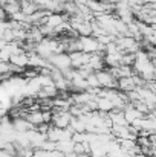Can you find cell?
Returning a JSON list of instances; mask_svg holds the SVG:
<instances>
[{
	"label": "cell",
	"instance_id": "cell-1",
	"mask_svg": "<svg viewBox=\"0 0 156 157\" xmlns=\"http://www.w3.org/2000/svg\"><path fill=\"white\" fill-rule=\"evenodd\" d=\"M72 114L70 111H55L54 110V116H52V127H57V128H69L70 127V122H72Z\"/></svg>",
	"mask_w": 156,
	"mask_h": 157
},
{
	"label": "cell",
	"instance_id": "cell-2",
	"mask_svg": "<svg viewBox=\"0 0 156 157\" xmlns=\"http://www.w3.org/2000/svg\"><path fill=\"white\" fill-rule=\"evenodd\" d=\"M49 61H51V64L55 69L61 70L63 73L72 69V61H70V55L69 53H57V55L52 56Z\"/></svg>",
	"mask_w": 156,
	"mask_h": 157
},
{
	"label": "cell",
	"instance_id": "cell-3",
	"mask_svg": "<svg viewBox=\"0 0 156 157\" xmlns=\"http://www.w3.org/2000/svg\"><path fill=\"white\" fill-rule=\"evenodd\" d=\"M12 127H14V131H17V133H28V131L35 128L26 117H14L12 119Z\"/></svg>",
	"mask_w": 156,
	"mask_h": 157
},
{
	"label": "cell",
	"instance_id": "cell-4",
	"mask_svg": "<svg viewBox=\"0 0 156 157\" xmlns=\"http://www.w3.org/2000/svg\"><path fill=\"white\" fill-rule=\"evenodd\" d=\"M124 116H126V119H127V122H129L130 125H132L135 121L146 117V114H142L139 110H136V108L133 107V104H132V102L126 105V108H124Z\"/></svg>",
	"mask_w": 156,
	"mask_h": 157
},
{
	"label": "cell",
	"instance_id": "cell-5",
	"mask_svg": "<svg viewBox=\"0 0 156 157\" xmlns=\"http://www.w3.org/2000/svg\"><path fill=\"white\" fill-rule=\"evenodd\" d=\"M136 89H138V86H136L133 76L132 78H121V79H118V90L119 92L129 93V92H133Z\"/></svg>",
	"mask_w": 156,
	"mask_h": 157
},
{
	"label": "cell",
	"instance_id": "cell-6",
	"mask_svg": "<svg viewBox=\"0 0 156 157\" xmlns=\"http://www.w3.org/2000/svg\"><path fill=\"white\" fill-rule=\"evenodd\" d=\"M9 63H11V64H14V66H18V67L25 69L26 66H29V53L25 52V51H23V52H20V53H15V55H12V56H11Z\"/></svg>",
	"mask_w": 156,
	"mask_h": 157
},
{
	"label": "cell",
	"instance_id": "cell-7",
	"mask_svg": "<svg viewBox=\"0 0 156 157\" xmlns=\"http://www.w3.org/2000/svg\"><path fill=\"white\" fill-rule=\"evenodd\" d=\"M26 119H28L35 128H37L38 125L45 124V117H43V111H42V110H28Z\"/></svg>",
	"mask_w": 156,
	"mask_h": 157
},
{
	"label": "cell",
	"instance_id": "cell-8",
	"mask_svg": "<svg viewBox=\"0 0 156 157\" xmlns=\"http://www.w3.org/2000/svg\"><path fill=\"white\" fill-rule=\"evenodd\" d=\"M104 64H106V61H104V55L103 53H92V55H90L89 66L92 67V70H94V72H100V70H103Z\"/></svg>",
	"mask_w": 156,
	"mask_h": 157
},
{
	"label": "cell",
	"instance_id": "cell-9",
	"mask_svg": "<svg viewBox=\"0 0 156 157\" xmlns=\"http://www.w3.org/2000/svg\"><path fill=\"white\" fill-rule=\"evenodd\" d=\"M86 125L87 122L81 117H72V122H70V127L75 133H86Z\"/></svg>",
	"mask_w": 156,
	"mask_h": 157
},
{
	"label": "cell",
	"instance_id": "cell-10",
	"mask_svg": "<svg viewBox=\"0 0 156 157\" xmlns=\"http://www.w3.org/2000/svg\"><path fill=\"white\" fill-rule=\"evenodd\" d=\"M74 148H75V142H74L72 139H69V140H63V142H58V144H57V150L61 151L63 154L74 153Z\"/></svg>",
	"mask_w": 156,
	"mask_h": 157
},
{
	"label": "cell",
	"instance_id": "cell-11",
	"mask_svg": "<svg viewBox=\"0 0 156 157\" xmlns=\"http://www.w3.org/2000/svg\"><path fill=\"white\" fill-rule=\"evenodd\" d=\"M112 110H115V105H113L112 101H109L106 98H98V111L110 113Z\"/></svg>",
	"mask_w": 156,
	"mask_h": 157
},
{
	"label": "cell",
	"instance_id": "cell-12",
	"mask_svg": "<svg viewBox=\"0 0 156 157\" xmlns=\"http://www.w3.org/2000/svg\"><path fill=\"white\" fill-rule=\"evenodd\" d=\"M87 84H89V89H103L101 87V84H100V81H98V76H97V72H94V73H90L87 78Z\"/></svg>",
	"mask_w": 156,
	"mask_h": 157
},
{
	"label": "cell",
	"instance_id": "cell-13",
	"mask_svg": "<svg viewBox=\"0 0 156 157\" xmlns=\"http://www.w3.org/2000/svg\"><path fill=\"white\" fill-rule=\"evenodd\" d=\"M40 150H45V151H55L57 150V142H52L49 139H46L43 142V145L40 147Z\"/></svg>",
	"mask_w": 156,
	"mask_h": 157
},
{
	"label": "cell",
	"instance_id": "cell-14",
	"mask_svg": "<svg viewBox=\"0 0 156 157\" xmlns=\"http://www.w3.org/2000/svg\"><path fill=\"white\" fill-rule=\"evenodd\" d=\"M72 140H74L75 144H83V142H86V133H75L74 137H72Z\"/></svg>",
	"mask_w": 156,
	"mask_h": 157
},
{
	"label": "cell",
	"instance_id": "cell-15",
	"mask_svg": "<svg viewBox=\"0 0 156 157\" xmlns=\"http://www.w3.org/2000/svg\"><path fill=\"white\" fill-rule=\"evenodd\" d=\"M32 157H48V151H45V150H35L34 151V156Z\"/></svg>",
	"mask_w": 156,
	"mask_h": 157
},
{
	"label": "cell",
	"instance_id": "cell-16",
	"mask_svg": "<svg viewBox=\"0 0 156 157\" xmlns=\"http://www.w3.org/2000/svg\"><path fill=\"white\" fill-rule=\"evenodd\" d=\"M48 157H66V154H63L61 151L55 150V151H48Z\"/></svg>",
	"mask_w": 156,
	"mask_h": 157
},
{
	"label": "cell",
	"instance_id": "cell-17",
	"mask_svg": "<svg viewBox=\"0 0 156 157\" xmlns=\"http://www.w3.org/2000/svg\"><path fill=\"white\" fill-rule=\"evenodd\" d=\"M78 157H92V154H80Z\"/></svg>",
	"mask_w": 156,
	"mask_h": 157
}]
</instances>
